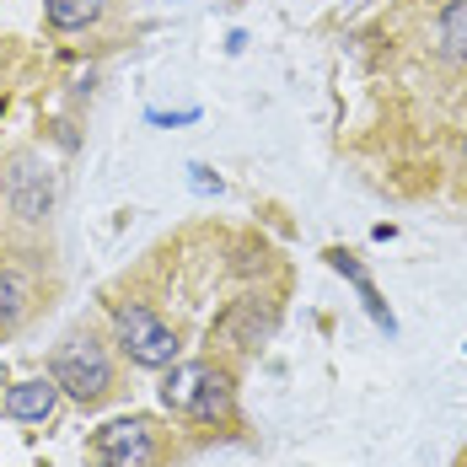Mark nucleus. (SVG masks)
Returning <instances> with one entry per match:
<instances>
[{"label": "nucleus", "mask_w": 467, "mask_h": 467, "mask_svg": "<svg viewBox=\"0 0 467 467\" xmlns=\"http://www.w3.org/2000/svg\"><path fill=\"white\" fill-rule=\"evenodd\" d=\"M161 403L188 424H226L236 414V381L215 360H178L161 376Z\"/></svg>", "instance_id": "obj_1"}, {"label": "nucleus", "mask_w": 467, "mask_h": 467, "mask_svg": "<svg viewBox=\"0 0 467 467\" xmlns=\"http://www.w3.org/2000/svg\"><path fill=\"white\" fill-rule=\"evenodd\" d=\"M27 301H33L27 275H22V269H0V333L27 317Z\"/></svg>", "instance_id": "obj_10"}, {"label": "nucleus", "mask_w": 467, "mask_h": 467, "mask_svg": "<svg viewBox=\"0 0 467 467\" xmlns=\"http://www.w3.org/2000/svg\"><path fill=\"white\" fill-rule=\"evenodd\" d=\"M269 333H275V312L258 306V296H242L232 312L215 323V338H221V344H236V349H247V344H258V338H269Z\"/></svg>", "instance_id": "obj_6"}, {"label": "nucleus", "mask_w": 467, "mask_h": 467, "mask_svg": "<svg viewBox=\"0 0 467 467\" xmlns=\"http://www.w3.org/2000/svg\"><path fill=\"white\" fill-rule=\"evenodd\" d=\"M5 199H11L16 221H44L48 204H54V178H48L33 156H16L11 172H5Z\"/></svg>", "instance_id": "obj_5"}, {"label": "nucleus", "mask_w": 467, "mask_h": 467, "mask_svg": "<svg viewBox=\"0 0 467 467\" xmlns=\"http://www.w3.org/2000/svg\"><path fill=\"white\" fill-rule=\"evenodd\" d=\"M327 264H333V269H338L344 280L355 285V290H360V301H366V312L376 317V327H387V333H398V317L387 312V301H381V290H376V285H371V275H366V269H360V264H355L349 253H327Z\"/></svg>", "instance_id": "obj_8"}, {"label": "nucleus", "mask_w": 467, "mask_h": 467, "mask_svg": "<svg viewBox=\"0 0 467 467\" xmlns=\"http://www.w3.org/2000/svg\"><path fill=\"white\" fill-rule=\"evenodd\" d=\"M462 167H467V140H462Z\"/></svg>", "instance_id": "obj_13"}, {"label": "nucleus", "mask_w": 467, "mask_h": 467, "mask_svg": "<svg viewBox=\"0 0 467 467\" xmlns=\"http://www.w3.org/2000/svg\"><path fill=\"white\" fill-rule=\"evenodd\" d=\"M102 5L108 0H44V16L59 33H81V27H92L97 16H102Z\"/></svg>", "instance_id": "obj_11"}, {"label": "nucleus", "mask_w": 467, "mask_h": 467, "mask_svg": "<svg viewBox=\"0 0 467 467\" xmlns=\"http://www.w3.org/2000/svg\"><path fill=\"white\" fill-rule=\"evenodd\" d=\"M193 172V188L199 193H221V178H210V167H188Z\"/></svg>", "instance_id": "obj_12"}, {"label": "nucleus", "mask_w": 467, "mask_h": 467, "mask_svg": "<svg viewBox=\"0 0 467 467\" xmlns=\"http://www.w3.org/2000/svg\"><path fill=\"white\" fill-rule=\"evenodd\" d=\"M161 457V441H156V424L130 414V420H113L92 435V462L97 467H156Z\"/></svg>", "instance_id": "obj_4"}, {"label": "nucleus", "mask_w": 467, "mask_h": 467, "mask_svg": "<svg viewBox=\"0 0 467 467\" xmlns=\"http://www.w3.org/2000/svg\"><path fill=\"white\" fill-rule=\"evenodd\" d=\"M441 59H451V65H467V0H446V11H441Z\"/></svg>", "instance_id": "obj_9"}, {"label": "nucleus", "mask_w": 467, "mask_h": 467, "mask_svg": "<svg viewBox=\"0 0 467 467\" xmlns=\"http://www.w3.org/2000/svg\"><path fill=\"white\" fill-rule=\"evenodd\" d=\"M113 338H119V349L145 366V371H167V366H178V333L161 323L150 306H113Z\"/></svg>", "instance_id": "obj_3"}, {"label": "nucleus", "mask_w": 467, "mask_h": 467, "mask_svg": "<svg viewBox=\"0 0 467 467\" xmlns=\"http://www.w3.org/2000/svg\"><path fill=\"white\" fill-rule=\"evenodd\" d=\"M5 420H27V424H44L54 420V409H59V387H54V376H38V381H16L11 392H5Z\"/></svg>", "instance_id": "obj_7"}, {"label": "nucleus", "mask_w": 467, "mask_h": 467, "mask_svg": "<svg viewBox=\"0 0 467 467\" xmlns=\"http://www.w3.org/2000/svg\"><path fill=\"white\" fill-rule=\"evenodd\" d=\"M48 376H54V387L65 392V398H76V403H102L108 392H113V360H108V344L92 338V333H70L59 349H54V360H48Z\"/></svg>", "instance_id": "obj_2"}]
</instances>
